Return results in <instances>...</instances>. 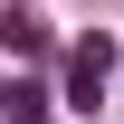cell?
<instances>
[{"label": "cell", "instance_id": "obj_1", "mask_svg": "<svg viewBox=\"0 0 124 124\" xmlns=\"http://www.w3.org/2000/svg\"><path fill=\"white\" fill-rule=\"evenodd\" d=\"M105 77H115V38H77L67 48V105H95Z\"/></svg>", "mask_w": 124, "mask_h": 124}, {"label": "cell", "instance_id": "obj_2", "mask_svg": "<svg viewBox=\"0 0 124 124\" xmlns=\"http://www.w3.org/2000/svg\"><path fill=\"white\" fill-rule=\"evenodd\" d=\"M0 48H10V57H48V29L29 10H10V19H0Z\"/></svg>", "mask_w": 124, "mask_h": 124}, {"label": "cell", "instance_id": "obj_3", "mask_svg": "<svg viewBox=\"0 0 124 124\" xmlns=\"http://www.w3.org/2000/svg\"><path fill=\"white\" fill-rule=\"evenodd\" d=\"M38 95H48V86H10V95H0V105H10L19 124H48V105H38Z\"/></svg>", "mask_w": 124, "mask_h": 124}]
</instances>
